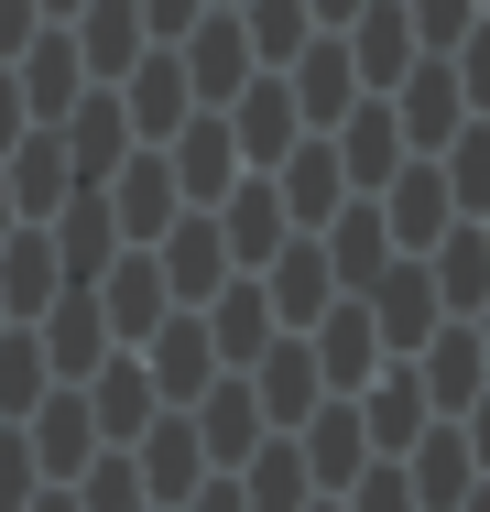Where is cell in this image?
Returning <instances> with one entry per match:
<instances>
[{
  "instance_id": "2e32d148",
  "label": "cell",
  "mask_w": 490,
  "mask_h": 512,
  "mask_svg": "<svg viewBox=\"0 0 490 512\" xmlns=\"http://www.w3.org/2000/svg\"><path fill=\"white\" fill-rule=\"evenodd\" d=\"M262 295H273V327H316V316L338 306V273H327L316 240H284V251L262 262Z\"/></svg>"
},
{
  "instance_id": "ac0fdd59",
  "label": "cell",
  "mask_w": 490,
  "mask_h": 512,
  "mask_svg": "<svg viewBox=\"0 0 490 512\" xmlns=\"http://www.w3.org/2000/svg\"><path fill=\"white\" fill-rule=\"evenodd\" d=\"M207 338H218V371H251L262 349H273V295H262V273H229L218 295H207Z\"/></svg>"
},
{
  "instance_id": "f5cc1de1",
  "label": "cell",
  "mask_w": 490,
  "mask_h": 512,
  "mask_svg": "<svg viewBox=\"0 0 490 512\" xmlns=\"http://www.w3.org/2000/svg\"><path fill=\"white\" fill-rule=\"evenodd\" d=\"M480 360H490V306H480Z\"/></svg>"
},
{
  "instance_id": "6da1fadb",
  "label": "cell",
  "mask_w": 490,
  "mask_h": 512,
  "mask_svg": "<svg viewBox=\"0 0 490 512\" xmlns=\"http://www.w3.org/2000/svg\"><path fill=\"white\" fill-rule=\"evenodd\" d=\"M327 153H338L349 197H382L392 164H403V120H392V99H349V120L327 131Z\"/></svg>"
},
{
  "instance_id": "f546056e",
  "label": "cell",
  "mask_w": 490,
  "mask_h": 512,
  "mask_svg": "<svg viewBox=\"0 0 490 512\" xmlns=\"http://www.w3.org/2000/svg\"><path fill=\"white\" fill-rule=\"evenodd\" d=\"M305 491H316V480H305V447H294V436H262V447L240 458V502L251 512H305Z\"/></svg>"
},
{
  "instance_id": "ee69618b",
  "label": "cell",
  "mask_w": 490,
  "mask_h": 512,
  "mask_svg": "<svg viewBox=\"0 0 490 512\" xmlns=\"http://www.w3.org/2000/svg\"><path fill=\"white\" fill-rule=\"evenodd\" d=\"M33 33H44V0H0V55H22Z\"/></svg>"
},
{
  "instance_id": "d4e9b609",
  "label": "cell",
  "mask_w": 490,
  "mask_h": 512,
  "mask_svg": "<svg viewBox=\"0 0 490 512\" xmlns=\"http://www.w3.org/2000/svg\"><path fill=\"white\" fill-rule=\"evenodd\" d=\"M0 186H11V207H22V218H55V207L77 197V164H66V142H55V131H22Z\"/></svg>"
},
{
  "instance_id": "d6a6232c",
  "label": "cell",
  "mask_w": 490,
  "mask_h": 512,
  "mask_svg": "<svg viewBox=\"0 0 490 512\" xmlns=\"http://www.w3.org/2000/svg\"><path fill=\"white\" fill-rule=\"evenodd\" d=\"M66 120H77V131H66V164H77V175H88V186H109V175H120V142H131V120H120V99H77L66 109Z\"/></svg>"
},
{
  "instance_id": "5b68a950",
  "label": "cell",
  "mask_w": 490,
  "mask_h": 512,
  "mask_svg": "<svg viewBox=\"0 0 490 512\" xmlns=\"http://www.w3.org/2000/svg\"><path fill=\"white\" fill-rule=\"evenodd\" d=\"M294 447H305V480H316V491H349V480L371 469V436H360V404H349V393H327V404L305 414Z\"/></svg>"
},
{
  "instance_id": "11a10c76",
  "label": "cell",
  "mask_w": 490,
  "mask_h": 512,
  "mask_svg": "<svg viewBox=\"0 0 490 512\" xmlns=\"http://www.w3.org/2000/svg\"><path fill=\"white\" fill-rule=\"evenodd\" d=\"M0 218H11V186H0Z\"/></svg>"
},
{
  "instance_id": "52a82bcc",
  "label": "cell",
  "mask_w": 490,
  "mask_h": 512,
  "mask_svg": "<svg viewBox=\"0 0 490 512\" xmlns=\"http://www.w3.org/2000/svg\"><path fill=\"white\" fill-rule=\"evenodd\" d=\"M142 371H153V393H164V404H196V393L218 382V338H207V316L175 306L164 327H153V360H142Z\"/></svg>"
},
{
  "instance_id": "f907efd6",
  "label": "cell",
  "mask_w": 490,
  "mask_h": 512,
  "mask_svg": "<svg viewBox=\"0 0 490 512\" xmlns=\"http://www.w3.org/2000/svg\"><path fill=\"white\" fill-rule=\"evenodd\" d=\"M22 512H77V502H44V491H33V502H22Z\"/></svg>"
},
{
  "instance_id": "7bdbcfd3",
  "label": "cell",
  "mask_w": 490,
  "mask_h": 512,
  "mask_svg": "<svg viewBox=\"0 0 490 512\" xmlns=\"http://www.w3.org/2000/svg\"><path fill=\"white\" fill-rule=\"evenodd\" d=\"M447 66H458V99H490V22H469L447 44Z\"/></svg>"
},
{
  "instance_id": "7dc6e473",
  "label": "cell",
  "mask_w": 490,
  "mask_h": 512,
  "mask_svg": "<svg viewBox=\"0 0 490 512\" xmlns=\"http://www.w3.org/2000/svg\"><path fill=\"white\" fill-rule=\"evenodd\" d=\"M458 436H469V458L490 469V382H480V404H469V425H458Z\"/></svg>"
},
{
  "instance_id": "816d5d0a",
  "label": "cell",
  "mask_w": 490,
  "mask_h": 512,
  "mask_svg": "<svg viewBox=\"0 0 490 512\" xmlns=\"http://www.w3.org/2000/svg\"><path fill=\"white\" fill-rule=\"evenodd\" d=\"M458 512H490V491H469V502H458Z\"/></svg>"
},
{
  "instance_id": "74e56055",
  "label": "cell",
  "mask_w": 490,
  "mask_h": 512,
  "mask_svg": "<svg viewBox=\"0 0 490 512\" xmlns=\"http://www.w3.org/2000/svg\"><path fill=\"white\" fill-rule=\"evenodd\" d=\"M436 153H447V164H436V175H447V197H458V207H490V131H469V120H458Z\"/></svg>"
},
{
  "instance_id": "3957f363",
  "label": "cell",
  "mask_w": 490,
  "mask_h": 512,
  "mask_svg": "<svg viewBox=\"0 0 490 512\" xmlns=\"http://www.w3.org/2000/svg\"><path fill=\"white\" fill-rule=\"evenodd\" d=\"M284 66H294V77H284L294 120H327V131H338V120H349V99H360V66H349V44H338V33H305Z\"/></svg>"
},
{
  "instance_id": "681fc988",
  "label": "cell",
  "mask_w": 490,
  "mask_h": 512,
  "mask_svg": "<svg viewBox=\"0 0 490 512\" xmlns=\"http://www.w3.org/2000/svg\"><path fill=\"white\" fill-rule=\"evenodd\" d=\"M305 11H316V33H338V22L360 11V0H305Z\"/></svg>"
},
{
  "instance_id": "ba28073f",
  "label": "cell",
  "mask_w": 490,
  "mask_h": 512,
  "mask_svg": "<svg viewBox=\"0 0 490 512\" xmlns=\"http://www.w3.org/2000/svg\"><path fill=\"white\" fill-rule=\"evenodd\" d=\"M164 175H175V197H186V207H218L229 186H240V142H229V120H196V109H186Z\"/></svg>"
},
{
  "instance_id": "4fadbf2b",
  "label": "cell",
  "mask_w": 490,
  "mask_h": 512,
  "mask_svg": "<svg viewBox=\"0 0 490 512\" xmlns=\"http://www.w3.org/2000/svg\"><path fill=\"white\" fill-rule=\"evenodd\" d=\"M120 109H131V131L175 142V131H186V109H196V88H186V55H175V44H142V66H131Z\"/></svg>"
},
{
  "instance_id": "60d3db41",
  "label": "cell",
  "mask_w": 490,
  "mask_h": 512,
  "mask_svg": "<svg viewBox=\"0 0 490 512\" xmlns=\"http://www.w3.org/2000/svg\"><path fill=\"white\" fill-rule=\"evenodd\" d=\"M338 512H414V480H403V469H382V458H371V469L349 480V502H338Z\"/></svg>"
},
{
  "instance_id": "8992f818",
  "label": "cell",
  "mask_w": 490,
  "mask_h": 512,
  "mask_svg": "<svg viewBox=\"0 0 490 512\" xmlns=\"http://www.w3.org/2000/svg\"><path fill=\"white\" fill-rule=\"evenodd\" d=\"M22 447H33V469H44V480H77V469L98 458V414H88V393H77V382H55V393L33 404V436H22Z\"/></svg>"
},
{
  "instance_id": "d590c367",
  "label": "cell",
  "mask_w": 490,
  "mask_h": 512,
  "mask_svg": "<svg viewBox=\"0 0 490 512\" xmlns=\"http://www.w3.org/2000/svg\"><path fill=\"white\" fill-rule=\"evenodd\" d=\"M44 382H55V371H44V338L11 327V338H0V414H33V404H44Z\"/></svg>"
},
{
  "instance_id": "1f68e13d",
  "label": "cell",
  "mask_w": 490,
  "mask_h": 512,
  "mask_svg": "<svg viewBox=\"0 0 490 512\" xmlns=\"http://www.w3.org/2000/svg\"><path fill=\"white\" fill-rule=\"evenodd\" d=\"M360 306H371V327H392V338H425V327H436V284H425V262H392V273L360 284Z\"/></svg>"
},
{
  "instance_id": "f1b7e54d",
  "label": "cell",
  "mask_w": 490,
  "mask_h": 512,
  "mask_svg": "<svg viewBox=\"0 0 490 512\" xmlns=\"http://www.w3.org/2000/svg\"><path fill=\"white\" fill-rule=\"evenodd\" d=\"M98 197H109V218H120V229H131V240H164V229H175V218H186V197H175V175H164V164H153V153H142V164H131V175H120V186H98Z\"/></svg>"
},
{
  "instance_id": "e0dca14e",
  "label": "cell",
  "mask_w": 490,
  "mask_h": 512,
  "mask_svg": "<svg viewBox=\"0 0 490 512\" xmlns=\"http://www.w3.org/2000/svg\"><path fill=\"white\" fill-rule=\"evenodd\" d=\"M305 349H316V382H327V393H360V382H371V360H382V327H371V306H349V295H338V306L316 316V338H305Z\"/></svg>"
},
{
  "instance_id": "277c9868",
  "label": "cell",
  "mask_w": 490,
  "mask_h": 512,
  "mask_svg": "<svg viewBox=\"0 0 490 512\" xmlns=\"http://www.w3.org/2000/svg\"><path fill=\"white\" fill-rule=\"evenodd\" d=\"M153 262H164V295H175V306H207V295H218V284L240 273V262H229V240H218V207H196V218H175Z\"/></svg>"
},
{
  "instance_id": "4dcf8cb0",
  "label": "cell",
  "mask_w": 490,
  "mask_h": 512,
  "mask_svg": "<svg viewBox=\"0 0 490 512\" xmlns=\"http://www.w3.org/2000/svg\"><path fill=\"white\" fill-rule=\"evenodd\" d=\"M175 44H186V88L196 99H229V88L251 77V33H229V22H186Z\"/></svg>"
},
{
  "instance_id": "bcb514c9",
  "label": "cell",
  "mask_w": 490,
  "mask_h": 512,
  "mask_svg": "<svg viewBox=\"0 0 490 512\" xmlns=\"http://www.w3.org/2000/svg\"><path fill=\"white\" fill-rule=\"evenodd\" d=\"M22 131H33V109H22V88H11V66H0V153H11Z\"/></svg>"
},
{
  "instance_id": "cb8c5ba5",
  "label": "cell",
  "mask_w": 490,
  "mask_h": 512,
  "mask_svg": "<svg viewBox=\"0 0 490 512\" xmlns=\"http://www.w3.org/2000/svg\"><path fill=\"white\" fill-rule=\"evenodd\" d=\"M229 218H218V240H229V262H240V273H262V262H273V251H284V197H273V186H262V175H240V186H229Z\"/></svg>"
},
{
  "instance_id": "ab89813d",
  "label": "cell",
  "mask_w": 490,
  "mask_h": 512,
  "mask_svg": "<svg viewBox=\"0 0 490 512\" xmlns=\"http://www.w3.org/2000/svg\"><path fill=\"white\" fill-rule=\"evenodd\" d=\"M403 22H414V44H425V55H447V44L480 22V0H403Z\"/></svg>"
},
{
  "instance_id": "484cf974",
  "label": "cell",
  "mask_w": 490,
  "mask_h": 512,
  "mask_svg": "<svg viewBox=\"0 0 490 512\" xmlns=\"http://www.w3.org/2000/svg\"><path fill=\"white\" fill-rule=\"evenodd\" d=\"M77 393H88V414H98V436H120V447H131V436H142V425H153V404H164V393H153V371H142V360H98L88 382H77Z\"/></svg>"
},
{
  "instance_id": "d6986e66",
  "label": "cell",
  "mask_w": 490,
  "mask_h": 512,
  "mask_svg": "<svg viewBox=\"0 0 490 512\" xmlns=\"http://www.w3.org/2000/svg\"><path fill=\"white\" fill-rule=\"evenodd\" d=\"M66 33H77V66H88V77H131L142 44H153V33H142V0H77Z\"/></svg>"
},
{
  "instance_id": "7402d4cb",
  "label": "cell",
  "mask_w": 490,
  "mask_h": 512,
  "mask_svg": "<svg viewBox=\"0 0 490 512\" xmlns=\"http://www.w3.org/2000/svg\"><path fill=\"white\" fill-rule=\"evenodd\" d=\"M414 382H425V404H436V414H469V404H480V382H490L480 327H469V316H458V327H436V338H425V371H414Z\"/></svg>"
},
{
  "instance_id": "db71d44e",
  "label": "cell",
  "mask_w": 490,
  "mask_h": 512,
  "mask_svg": "<svg viewBox=\"0 0 490 512\" xmlns=\"http://www.w3.org/2000/svg\"><path fill=\"white\" fill-rule=\"evenodd\" d=\"M44 11H77V0H44Z\"/></svg>"
},
{
  "instance_id": "9c48e42d",
  "label": "cell",
  "mask_w": 490,
  "mask_h": 512,
  "mask_svg": "<svg viewBox=\"0 0 490 512\" xmlns=\"http://www.w3.org/2000/svg\"><path fill=\"white\" fill-rule=\"evenodd\" d=\"M251 404H262V425H305V414L327 404V382H316V349H305V327H294V338H273V349L251 360Z\"/></svg>"
},
{
  "instance_id": "ffe728a7",
  "label": "cell",
  "mask_w": 490,
  "mask_h": 512,
  "mask_svg": "<svg viewBox=\"0 0 490 512\" xmlns=\"http://www.w3.org/2000/svg\"><path fill=\"white\" fill-rule=\"evenodd\" d=\"M403 458H414V512H458L469 491H480V469H469V436H458L447 414H436V425H425Z\"/></svg>"
},
{
  "instance_id": "83f0119b",
  "label": "cell",
  "mask_w": 490,
  "mask_h": 512,
  "mask_svg": "<svg viewBox=\"0 0 490 512\" xmlns=\"http://www.w3.org/2000/svg\"><path fill=\"white\" fill-rule=\"evenodd\" d=\"M273 197H284L294 229H316V218H338L349 175H338V153H327V142H294V153H284V175H273Z\"/></svg>"
},
{
  "instance_id": "44dd1931",
  "label": "cell",
  "mask_w": 490,
  "mask_h": 512,
  "mask_svg": "<svg viewBox=\"0 0 490 512\" xmlns=\"http://www.w3.org/2000/svg\"><path fill=\"white\" fill-rule=\"evenodd\" d=\"M77 77H88V66H77V33H33V44L11 55V88H22L33 120H66V109H77Z\"/></svg>"
},
{
  "instance_id": "5bb4252c",
  "label": "cell",
  "mask_w": 490,
  "mask_h": 512,
  "mask_svg": "<svg viewBox=\"0 0 490 512\" xmlns=\"http://www.w3.org/2000/svg\"><path fill=\"white\" fill-rule=\"evenodd\" d=\"M229 142H240V164H284L294 142H305V120H294V99H284V77H240L229 88Z\"/></svg>"
},
{
  "instance_id": "7a4b0ae2",
  "label": "cell",
  "mask_w": 490,
  "mask_h": 512,
  "mask_svg": "<svg viewBox=\"0 0 490 512\" xmlns=\"http://www.w3.org/2000/svg\"><path fill=\"white\" fill-rule=\"evenodd\" d=\"M392 120H403V153H436L458 120H469V99H458V66H436V55H414L403 77H392Z\"/></svg>"
},
{
  "instance_id": "9a60e30c",
  "label": "cell",
  "mask_w": 490,
  "mask_h": 512,
  "mask_svg": "<svg viewBox=\"0 0 490 512\" xmlns=\"http://www.w3.org/2000/svg\"><path fill=\"white\" fill-rule=\"evenodd\" d=\"M98 360H109V316H98L88 284H66V295L44 306V371H55V382H88Z\"/></svg>"
},
{
  "instance_id": "f35d334b",
  "label": "cell",
  "mask_w": 490,
  "mask_h": 512,
  "mask_svg": "<svg viewBox=\"0 0 490 512\" xmlns=\"http://www.w3.org/2000/svg\"><path fill=\"white\" fill-rule=\"evenodd\" d=\"M66 502H77V512H142L153 491H142V469H131V458H88Z\"/></svg>"
},
{
  "instance_id": "9f6ffc18",
  "label": "cell",
  "mask_w": 490,
  "mask_h": 512,
  "mask_svg": "<svg viewBox=\"0 0 490 512\" xmlns=\"http://www.w3.org/2000/svg\"><path fill=\"white\" fill-rule=\"evenodd\" d=\"M305 512H338V502H305Z\"/></svg>"
},
{
  "instance_id": "8fae6325",
  "label": "cell",
  "mask_w": 490,
  "mask_h": 512,
  "mask_svg": "<svg viewBox=\"0 0 490 512\" xmlns=\"http://www.w3.org/2000/svg\"><path fill=\"white\" fill-rule=\"evenodd\" d=\"M88 295H98V316H109L120 338H153V327L175 316V295H164V262H153V251H131V262L109 251V273H98Z\"/></svg>"
},
{
  "instance_id": "836d02e7",
  "label": "cell",
  "mask_w": 490,
  "mask_h": 512,
  "mask_svg": "<svg viewBox=\"0 0 490 512\" xmlns=\"http://www.w3.org/2000/svg\"><path fill=\"white\" fill-rule=\"evenodd\" d=\"M55 295H66V262H55L44 229H33L22 251H0V316H44Z\"/></svg>"
},
{
  "instance_id": "c3c4849f",
  "label": "cell",
  "mask_w": 490,
  "mask_h": 512,
  "mask_svg": "<svg viewBox=\"0 0 490 512\" xmlns=\"http://www.w3.org/2000/svg\"><path fill=\"white\" fill-rule=\"evenodd\" d=\"M186 512H251V502H240V491H218V480H196V491H186Z\"/></svg>"
},
{
  "instance_id": "b9f144b4",
  "label": "cell",
  "mask_w": 490,
  "mask_h": 512,
  "mask_svg": "<svg viewBox=\"0 0 490 512\" xmlns=\"http://www.w3.org/2000/svg\"><path fill=\"white\" fill-rule=\"evenodd\" d=\"M33 480H44V469H33V447H22V425H0V512L33 502Z\"/></svg>"
},
{
  "instance_id": "603a6c76",
  "label": "cell",
  "mask_w": 490,
  "mask_h": 512,
  "mask_svg": "<svg viewBox=\"0 0 490 512\" xmlns=\"http://www.w3.org/2000/svg\"><path fill=\"white\" fill-rule=\"evenodd\" d=\"M131 458H142V491H153V502H186L196 480H207V447H196L186 414H153V425L131 436Z\"/></svg>"
},
{
  "instance_id": "30bf717a",
  "label": "cell",
  "mask_w": 490,
  "mask_h": 512,
  "mask_svg": "<svg viewBox=\"0 0 490 512\" xmlns=\"http://www.w3.org/2000/svg\"><path fill=\"white\" fill-rule=\"evenodd\" d=\"M186 425H196V447H207V458H229V469H240V458L273 436V425H262V404H251V371H218V382L196 393Z\"/></svg>"
},
{
  "instance_id": "e575fe53",
  "label": "cell",
  "mask_w": 490,
  "mask_h": 512,
  "mask_svg": "<svg viewBox=\"0 0 490 512\" xmlns=\"http://www.w3.org/2000/svg\"><path fill=\"white\" fill-rule=\"evenodd\" d=\"M382 251H392L382 207H349V218H338V240H327V273H338V295H360V284L382 273Z\"/></svg>"
},
{
  "instance_id": "4316f807",
  "label": "cell",
  "mask_w": 490,
  "mask_h": 512,
  "mask_svg": "<svg viewBox=\"0 0 490 512\" xmlns=\"http://www.w3.org/2000/svg\"><path fill=\"white\" fill-rule=\"evenodd\" d=\"M382 197H392V207H382V229L403 240V251H425V240L447 229V207H458L436 164H392V186H382Z\"/></svg>"
},
{
  "instance_id": "8d00e7d4",
  "label": "cell",
  "mask_w": 490,
  "mask_h": 512,
  "mask_svg": "<svg viewBox=\"0 0 490 512\" xmlns=\"http://www.w3.org/2000/svg\"><path fill=\"white\" fill-rule=\"evenodd\" d=\"M240 33H251V55H262V66H284L294 44L316 33V11H305V0H251V11H240Z\"/></svg>"
},
{
  "instance_id": "7c38bea8",
  "label": "cell",
  "mask_w": 490,
  "mask_h": 512,
  "mask_svg": "<svg viewBox=\"0 0 490 512\" xmlns=\"http://www.w3.org/2000/svg\"><path fill=\"white\" fill-rule=\"evenodd\" d=\"M338 44H349V66H360V88H392L425 44H414V22H403V0H360L349 22H338Z\"/></svg>"
},
{
  "instance_id": "f6af8a7d",
  "label": "cell",
  "mask_w": 490,
  "mask_h": 512,
  "mask_svg": "<svg viewBox=\"0 0 490 512\" xmlns=\"http://www.w3.org/2000/svg\"><path fill=\"white\" fill-rule=\"evenodd\" d=\"M186 22H196V0H142V33H153V44H175Z\"/></svg>"
}]
</instances>
